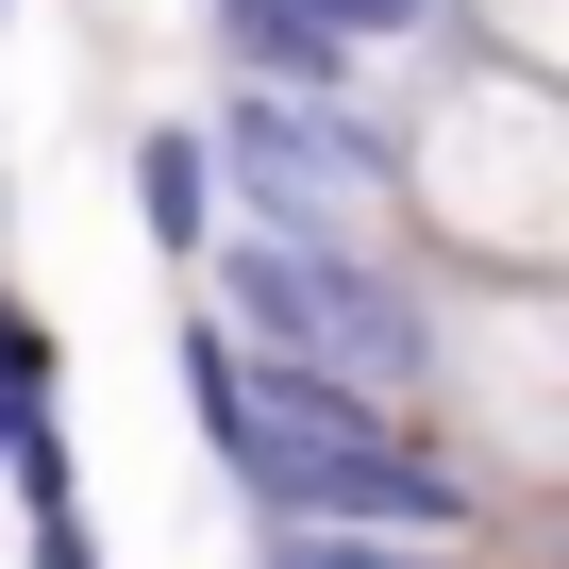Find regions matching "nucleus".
Instances as JSON below:
<instances>
[{
  "label": "nucleus",
  "mask_w": 569,
  "mask_h": 569,
  "mask_svg": "<svg viewBox=\"0 0 569 569\" xmlns=\"http://www.w3.org/2000/svg\"><path fill=\"white\" fill-rule=\"evenodd\" d=\"M251 569H436V536H369V519H268Z\"/></svg>",
  "instance_id": "7"
},
{
  "label": "nucleus",
  "mask_w": 569,
  "mask_h": 569,
  "mask_svg": "<svg viewBox=\"0 0 569 569\" xmlns=\"http://www.w3.org/2000/svg\"><path fill=\"white\" fill-rule=\"evenodd\" d=\"M0 386H51V319L18 302V284H0Z\"/></svg>",
  "instance_id": "10"
},
{
  "label": "nucleus",
  "mask_w": 569,
  "mask_h": 569,
  "mask_svg": "<svg viewBox=\"0 0 569 569\" xmlns=\"http://www.w3.org/2000/svg\"><path fill=\"white\" fill-rule=\"evenodd\" d=\"M452 34H469V51H502V68H552V34H569V18H552V0H452Z\"/></svg>",
  "instance_id": "9"
},
{
  "label": "nucleus",
  "mask_w": 569,
  "mask_h": 569,
  "mask_svg": "<svg viewBox=\"0 0 569 569\" xmlns=\"http://www.w3.org/2000/svg\"><path fill=\"white\" fill-rule=\"evenodd\" d=\"M134 234H151V251H201V234H218V151H201L184 118L134 134Z\"/></svg>",
  "instance_id": "6"
},
{
  "label": "nucleus",
  "mask_w": 569,
  "mask_h": 569,
  "mask_svg": "<svg viewBox=\"0 0 569 569\" xmlns=\"http://www.w3.org/2000/svg\"><path fill=\"white\" fill-rule=\"evenodd\" d=\"M386 201H419L452 251H486V268H552V68H502V51H469V68H436V101L386 134Z\"/></svg>",
  "instance_id": "3"
},
{
  "label": "nucleus",
  "mask_w": 569,
  "mask_h": 569,
  "mask_svg": "<svg viewBox=\"0 0 569 569\" xmlns=\"http://www.w3.org/2000/svg\"><path fill=\"white\" fill-rule=\"evenodd\" d=\"M184 386H201V436H218V469L268 502V519H369V536H469V469L402 419V402H369V386H336V369H284V352H234L218 319H184Z\"/></svg>",
  "instance_id": "1"
},
{
  "label": "nucleus",
  "mask_w": 569,
  "mask_h": 569,
  "mask_svg": "<svg viewBox=\"0 0 569 569\" xmlns=\"http://www.w3.org/2000/svg\"><path fill=\"white\" fill-rule=\"evenodd\" d=\"M0 486H18V502H68V419H51V386H0Z\"/></svg>",
  "instance_id": "8"
},
{
  "label": "nucleus",
  "mask_w": 569,
  "mask_h": 569,
  "mask_svg": "<svg viewBox=\"0 0 569 569\" xmlns=\"http://www.w3.org/2000/svg\"><path fill=\"white\" fill-rule=\"evenodd\" d=\"M402 34H452V0H218L234 84H352Z\"/></svg>",
  "instance_id": "5"
},
{
  "label": "nucleus",
  "mask_w": 569,
  "mask_h": 569,
  "mask_svg": "<svg viewBox=\"0 0 569 569\" xmlns=\"http://www.w3.org/2000/svg\"><path fill=\"white\" fill-rule=\"evenodd\" d=\"M201 251H218V336L234 352L419 402V268L386 234H201Z\"/></svg>",
  "instance_id": "2"
},
{
  "label": "nucleus",
  "mask_w": 569,
  "mask_h": 569,
  "mask_svg": "<svg viewBox=\"0 0 569 569\" xmlns=\"http://www.w3.org/2000/svg\"><path fill=\"white\" fill-rule=\"evenodd\" d=\"M0 18H18V0H0Z\"/></svg>",
  "instance_id": "12"
},
{
  "label": "nucleus",
  "mask_w": 569,
  "mask_h": 569,
  "mask_svg": "<svg viewBox=\"0 0 569 569\" xmlns=\"http://www.w3.org/2000/svg\"><path fill=\"white\" fill-rule=\"evenodd\" d=\"M34 569H101V536H84V502H34Z\"/></svg>",
  "instance_id": "11"
},
{
  "label": "nucleus",
  "mask_w": 569,
  "mask_h": 569,
  "mask_svg": "<svg viewBox=\"0 0 569 569\" xmlns=\"http://www.w3.org/2000/svg\"><path fill=\"white\" fill-rule=\"evenodd\" d=\"M218 184L251 201V234H386V118L352 84H234L218 101Z\"/></svg>",
  "instance_id": "4"
}]
</instances>
